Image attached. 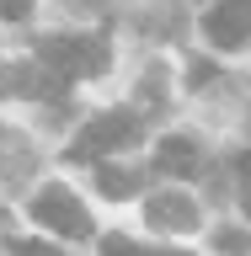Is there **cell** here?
<instances>
[{"label":"cell","instance_id":"obj_1","mask_svg":"<svg viewBox=\"0 0 251 256\" xmlns=\"http://www.w3.org/2000/svg\"><path fill=\"white\" fill-rule=\"evenodd\" d=\"M38 59L48 70H59L64 80H86V75H102L107 70V48L96 38H43L38 43Z\"/></svg>","mask_w":251,"mask_h":256},{"label":"cell","instance_id":"obj_2","mask_svg":"<svg viewBox=\"0 0 251 256\" xmlns=\"http://www.w3.org/2000/svg\"><path fill=\"white\" fill-rule=\"evenodd\" d=\"M32 219L43 224V230H54V235H64V240H86L91 235V214L80 208V198L70 187H43L32 198Z\"/></svg>","mask_w":251,"mask_h":256},{"label":"cell","instance_id":"obj_3","mask_svg":"<svg viewBox=\"0 0 251 256\" xmlns=\"http://www.w3.org/2000/svg\"><path fill=\"white\" fill-rule=\"evenodd\" d=\"M134 139H139V118H134V112H102V118H91L86 134L70 144V155L75 160H102V155H112V150L134 144Z\"/></svg>","mask_w":251,"mask_h":256},{"label":"cell","instance_id":"obj_4","mask_svg":"<svg viewBox=\"0 0 251 256\" xmlns=\"http://www.w3.org/2000/svg\"><path fill=\"white\" fill-rule=\"evenodd\" d=\"M203 32H208V43H214V48L251 43V0H219V6L203 16Z\"/></svg>","mask_w":251,"mask_h":256},{"label":"cell","instance_id":"obj_5","mask_svg":"<svg viewBox=\"0 0 251 256\" xmlns=\"http://www.w3.org/2000/svg\"><path fill=\"white\" fill-rule=\"evenodd\" d=\"M144 219L155 224V230H166V235H187V230H198V203H192L187 192H155L150 203H144Z\"/></svg>","mask_w":251,"mask_h":256},{"label":"cell","instance_id":"obj_6","mask_svg":"<svg viewBox=\"0 0 251 256\" xmlns=\"http://www.w3.org/2000/svg\"><path fill=\"white\" fill-rule=\"evenodd\" d=\"M6 86H11L16 96H64L70 80H64L59 70H48L43 59H32V64H16L11 75H6Z\"/></svg>","mask_w":251,"mask_h":256},{"label":"cell","instance_id":"obj_7","mask_svg":"<svg viewBox=\"0 0 251 256\" xmlns=\"http://www.w3.org/2000/svg\"><path fill=\"white\" fill-rule=\"evenodd\" d=\"M155 166L166 176H192V166H198V144H192V139H166L155 150Z\"/></svg>","mask_w":251,"mask_h":256},{"label":"cell","instance_id":"obj_8","mask_svg":"<svg viewBox=\"0 0 251 256\" xmlns=\"http://www.w3.org/2000/svg\"><path fill=\"white\" fill-rule=\"evenodd\" d=\"M96 192H102V198H112V203H123V198H134V192H139V176L123 171V166L96 160Z\"/></svg>","mask_w":251,"mask_h":256},{"label":"cell","instance_id":"obj_9","mask_svg":"<svg viewBox=\"0 0 251 256\" xmlns=\"http://www.w3.org/2000/svg\"><path fill=\"white\" fill-rule=\"evenodd\" d=\"M102 256H187V251H155V246H134L123 235H107L102 240Z\"/></svg>","mask_w":251,"mask_h":256},{"label":"cell","instance_id":"obj_10","mask_svg":"<svg viewBox=\"0 0 251 256\" xmlns=\"http://www.w3.org/2000/svg\"><path fill=\"white\" fill-rule=\"evenodd\" d=\"M11 256H59V251H54V246H43V240H16Z\"/></svg>","mask_w":251,"mask_h":256},{"label":"cell","instance_id":"obj_11","mask_svg":"<svg viewBox=\"0 0 251 256\" xmlns=\"http://www.w3.org/2000/svg\"><path fill=\"white\" fill-rule=\"evenodd\" d=\"M27 11H32V0H0V16L6 22H27Z\"/></svg>","mask_w":251,"mask_h":256},{"label":"cell","instance_id":"obj_12","mask_svg":"<svg viewBox=\"0 0 251 256\" xmlns=\"http://www.w3.org/2000/svg\"><path fill=\"white\" fill-rule=\"evenodd\" d=\"M214 246H219V251H246V240H240L235 230H219V235H214Z\"/></svg>","mask_w":251,"mask_h":256},{"label":"cell","instance_id":"obj_13","mask_svg":"<svg viewBox=\"0 0 251 256\" xmlns=\"http://www.w3.org/2000/svg\"><path fill=\"white\" fill-rule=\"evenodd\" d=\"M240 203H246V219H251V187H246V198H240Z\"/></svg>","mask_w":251,"mask_h":256},{"label":"cell","instance_id":"obj_14","mask_svg":"<svg viewBox=\"0 0 251 256\" xmlns=\"http://www.w3.org/2000/svg\"><path fill=\"white\" fill-rule=\"evenodd\" d=\"M246 171H251V155H246Z\"/></svg>","mask_w":251,"mask_h":256}]
</instances>
